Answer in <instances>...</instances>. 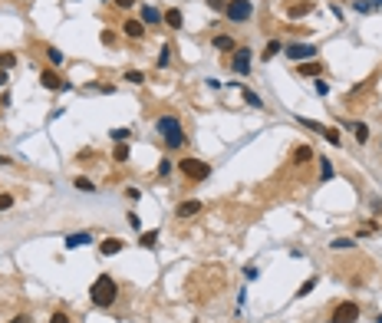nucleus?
Wrapping results in <instances>:
<instances>
[{
    "mask_svg": "<svg viewBox=\"0 0 382 323\" xmlns=\"http://www.w3.org/2000/svg\"><path fill=\"white\" fill-rule=\"evenodd\" d=\"M296 73H300V76H323V66H320L316 60H306V63L296 66Z\"/></svg>",
    "mask_w": 382,
    "mask_h": 323,
    "instance_id": "nucleus-15",
    "label": "nucleus"
},
{
    "mask_svg": "<svg viewBox=\"0 0 382 323\" xmlns=\"http://www.w3.org/2000/svg\"><path fill=\"white\" fill-rule=\"evenodd\" d=\"M10 83V76H7V70H0V86H7Z\"/></svg>",
    "mask_w": 382,
    "mask_h": 323,
    "instance_id": "nucleus-45",
    "label": "nucleus"
},
{
    "mask_svg": "<svg viewBox=\"0 0 382 323\" xmlns=\"http://www.w3.org/2000/svg\"><path fill=\"white\" fill-rule=\"evenodd\" d=\"M122 30H126L128 40H142L145 37V24H142V20H126V27H122Z\"/></svg>",
    "mask_w": 382,
    "mask_h": 323,
    "instance_id": "nucleus-12",
    "label": "nucleus"
},
{
    "mask_svg": "<svg viewBox=\"0 0 382 323\" xmlns=\"http://www.w3.org/2000/svg\"><path fill=\"white\" fill-rule=\"evenodd\" d=\"M7 323H33V320H30V316H26V313H16L14 320H7Z\"/></svg>",
    "mask_w": 382,
    "mask_h": 323,
    "instance_id": "nucleus-44",
    "label": "nucleus"
},
{
    "mask_svg": "<svg viewBox=\"0 0 382 323\" xmlns=\"http://www.w3.org/2000/svg\"><path fill=\"white\" fill-rule=\"evenodd\" d=\"M72 185H76V188H80V191H86V195H92V191H96V185H92V181H89V178H76V181H72Z\"/></svg>",
    "mask_w": 382,
    "mask_h": 323,
    "instance_id": "nucleus-30",
    "label": "nucleus"
},
{
    "mask_svg": "<svg viewBox=\"0 0 382 323\" xmlns=\"http://www.w3.org/2000/svg\"><path fill=\"white\" fill-rule=\"evenodd\" d=\"M376 323H382V316H376Z\"/></svg>",
    "mask_w": 382,
    "mask_h": 323,
    "instance_id": "nucleus-48",
    "label": "nucleus"
},
{
    "mask_svg": "<svg viewBox=\"0 0 382 323\" xmlns=\"http://www.w3.org/2000/svg\"><path fill=\"white\" fill-rule=\"evenodd\" d=\"M280 50H284V47H280V40H267V47H264V60L270 63V60L280 53Z\"/></svg>",
    "mask_w": 382,
    "mask_h": 323,
    "instance_id": "nucleus-22",
    "label": "nucleus"
},
{
    "mask_svg": "<svg viewBox=\"0 0 382 323\" xmlns=\"http://www.w3.org/2000/svg\"><path fill=\"white\" fill-rule=\"evenodd\" d=\"M323 135H326V142H330V145H342V132H340V129H333V126H330Z\"/></svg>",
    "mask_w": 382,
    "mask_h": 323,
    "instance_id": "nucleus-26",
    "label": "nucleus"
},
{
    "mask_svg": "<svg viewBox=\"0 0 382 323\" xmlns=\"http://www.w3.org/2000/svg\"><path fill=\"white\" fill-rule=\"evenodd\" d=\"M116 7H122V10H132V7H136V0H116Z\"/></svg>",
    "mask_w": 382,
    "mask_h": 323,
    "instance_id": "nucleus-42",
    "label": "nucleus"
},
{
    "mask_svg": "<svg viewBox=\"0 0 382 323\" xmlns=\"http://www.w3.org/2000/svg\"><path fill=\"white\" fill-rule=\"evenodd\" d=\"M142 20H145V24H152V27H158L162 24V14L152 7V4H142Z\"/></svg>",
    "mask_w": 382,
    "mask_h": 323,
    "instance_id": "nucleus-17",
    "label": "nucleus"
},
{
    "mask_svg": "<svg viewBox=\"0 0 382 323\" xmlns=\"http://www.w3.org/2000/svg\"><path fill=\"white\" fill-rule=\"evenodd\" d=\"M165 24L172 27V30H182V24H184V14L178 7H168L165 10Z\"/></svg>",
    "mask_w": 382,
    "mask_h": 323,
    "instance_id": "nucleus-13",
    "label": "nucleus"
},
{
    "mask_svg": "<svg viewBox=\"0 0 382 323\" xmlns=\"http://www.w3.org/2000/svg\"><path fill=\"white\" fill-rule=\"evenodd\" d=\"M116 297H119V284H116V280H112L109 274H99L92 280V287H89V300H92L96 307H112V303H116Z\"/></svg>",
    "mask_w": 382,
    "mask_h": 323,
    "instance_id": "nucleus-1",
    "label": "nucleus"
},
{
    "mask_svg": "<svg viewBox=\"0 0 382 323\" xmlns=\"http://www.w3.org/2000/svg\"><path fill=\"white\" fill-rule=\"evenodd\" d=\"M333 175H336L333 162H330V158H320V181H330Z\"/></svg>",
    "mask_w": 382,
    "mask_h": 323,
    "instance_id": "nucleus-20",
    "label": "nucleus"
},
{
    "mask_svg": "<svg viewBox=\"0 0 382 323\" xmlns=\"http://www.w3.org/2000/svg\"><path fill=\"white\" fill-rule=\"evenodd\" d=\"M214 50H221V53H234L238 43H234L231 37H214Z\"/></svg>",
    "mask_w": 382,
    "mask_h": 323,
    "instance_id": "nucleus-19",
    "label": "nucleus"
},
{
    "mask_svg": "<svg viewBox=\"0 0 382 323\" xmlns=\"http://www.w3.org/2000/svg\"><path fill=\"white\" fill-rule=\"evenodd\" d=\"M50 323H70V313H63V310H56V313L50 316Z\"/></svg>",
    "mask_w": 382,
    "mask_h": 323,
    "instance_id": "nucleus-37",
    "label": "nucleus"
},
{
    "mask_svg": "<svg viewBox=\"0 0 382 323\" xmlns=\"http://www.w3.org/2000/svg\"><path fill=\"white\" fill-rule=\"evenodd\" d=\"M40 83L50 89V93H56V89H63V93H66V89H72L70 83H63V79H60V73H56V70H43L40 73Z\"/></svg>",
    "mask_w": 382,
    "mask_h": 323,
    "instance_id": "nucleus-8",
    "label": "nucleus"
},
{
    "mask_svg": "<svg viewBox=\"0 0 382 323\" xmlns=\"http://www.w3.org/2000/svg\"><path fill=\"white\" fill-rule=\"evenodd\" d=\"M204 4H208L211 10H224V7H228V0H204Z\"/></svg>",
    "mask_w": 382,
    "mask_h": 323,
    "instance_id": "nucleus-39",
    "label": "nucleus"
},
{
    "mask_svg": "<svg viewBox=\"0 0 382 323\" xmlns=\"http://www.w3.org/2000/svg\"><path fill=\"white\" fill-rule=\"evenodd\" d=\"M122 247H126V244H122L119 237H106L102 244H99V254H102V257H112V254H119Z\"/></svg>",
    "mask_w": 382,
    "mask_h": 323,
    "instance_id": "nucleus-11",
    "label": "nucleus"
},
{
    "mask_svg": "<svg viewBox=\"0 0 382 323\" xmlns=\"http://www.w3.org/2000/svg\"><path fill=\"white\" fill-rule=\"evenodd\" d=\"M352 135H356L359 145H366L369 142V126H366V122H352Z\"/></svg>",
    "mask_w": 382,
    "mask_h": 323,
    "instance_id": "nucleus-18",
    "label": "nucleus"
},
{
    "mask_svg": "<svg viewBox=\"0 0 382 323\" xmlns=\"http://www.w3.org/2000/svg\"><path fill=\"white\" fill-rule=\"evenodd\" d=\"M316 93H320V96H330V83H326L323 76H316Z\"/></svg>",
    "mask_w": 382,
    "mask_h": 323,
    "instance_id": "nucleus-36",
    "label": "nucleus"
},
{
    "mask_svg": "<svg viewBox=\"0 0 382 323\" xmlns=\"http://www.w3.org/2000/svg\"><path fill=\"white\" fill-rule=\"evenodd\" d=\"M46 60H50V66H63V53L56 47H46Z\"/></svg>",
    "mask_w": 382,
    "mask_h": 323,
    "instance_id": "nucleus-25",
    "label": "nucleus"
},
{
    "mask_svg": "<svg viewBox=\"0 0 382 323\" xmlns=\"http://www.w3.org/2000/svg\"><path fill=\"white\" fill-rule=\"evenodd\" d=\"M155 241H158V231H145V234L138 237V244H142V247H155Z\"/></svg>",
    "mask_w": 382,
    "mask_h": 323,
    "instance_id": "nucleus-27",
    "label": "nucleus"
},
{
    "mask_svg": "<svg viewBox=\"0 0 382 323\" xmlns=\"http://www.w3.org/2000/svg\"><path fill=\"white\" fill-rule=\"evenodd\" d=\"M313 287H316V277H306L300 284V290H296V297H306V293H313Z\"/></svg>",
    "mask_w": 382,
    "mask_h": 323,
    "instance_id": "nucleus-28",
    "label": "nucleus"
},
{
    "mask_svg": "<svg viewBox=\"0 0 382 323\" xmlns=\"http://www.w3.org/2000/svg\"><path fill=\"white\" fill-rule=\"evenodd\" d=\"M250 56H254V53H250V50H247V47H238V50H234L231 70L238 73V76H247V73H250Z\"/></svg>",
    "mask_w": 382,
    "mask_h": 323,
    "instance_id": "nucleus-7",
    "label": "nucleus"
},
{
    "mask_svg": "<svg viewBox=\"0 0 382 323\" xmlns=\"http://www.w3.org/2000/svg\"><path fill=\"white\" fill-rule=\"evenodd\" d=\"M369 4H372V7H379V4H382V0H369Z\"/></svg>",
    "mask_w": 382,
    "mask_h": 323,
    "instance_id": "nucleus-47",
    "label": "nucleus"
},
{
    "mask_svg": "<svg viewBox=\"0 0 382 323\" xmlns=\"http://www.w3.org/2000/svg\"><path fill=\"white\" fill-rule=\"evenodd\" d=\"M316 53L320 50L313 47V43H290V47H286V56H290L294 63H306V60H313Z\"/></svg>",
    "mask_w": 382,
    "mask_h": 323,
    "instance_id": "nucleus-6",
    "label": "nucleus"
},
{
    "mask_svg": "<svg viewBox=\"0 0 382 323\" xmlns=\"http://www.w3.org/2000/svg\"><path fill=\"white\" fill-rule=\"evenodd\" d=\"M155 66H158V70H168V66H172V47H162V50H158V60H155Z\"/></svg>",
    "mask_w": 382,
    "mask_h": 323,
    "instance_id": "nucleus-21",
    "label": "nucleus"
},
{
    "mask_svg": "<svg viewBox=\"0 0 382 323\" xmlns=\"http://www.w3.org/2000/svg\"><path fill=\"white\" fill-rule=\"evenodd\" d=\"M126 83H132V86H142V83H145V73H142V70H128V73H126Z\"/></svg>",
    "mask_w": 382,
    "mask_h": 323,
    "instance_id": "nucleus-24",
    "label": "nucleus"
},
{
    "mask_svg": "<svg viewBox=\"0 0 382 323\" xmlns=\"http://www.w3.org/2000/svg\"><path fill=\"white\" fill-rule=\"evenodd\" d=\"M306 14H313L310 0H290V4H286V17H290V20H303Z\"/></svg>",
    "mask_w": 382,
    "mask_h": 323,
    "instance_id": "nucleus-9",
    "label": "nucleus"
},
{
    "mask_svg": "<svg viewBox=\"0 0 382 323\" xmlns=\"http://www.w3.org/2000/svg\"><path fill=\"white\" fill-rule=\"evenodd\" d=\"M158 175H162V178L172 175V158H162V162H158Z\"/></svg>",
    "mask_w": 382,
    "mask_h": 323,
    "instance_id": "nucleus-35",
    "label": "nucleus"
},
{
    "mask_svg": "<svg viewBox=\"0 0 382 323\" xmlns=\"http://www.w3.org/2000/svg\"><path fill=\"white\" fill-rule=\"evenodd\" d=\"M155 129H158V135L165 139V149H182L184 145V129H182V122H178V116H158Z\"/></svg>",
    "mask_w": 382,
    "mask_h": 323,
    "instance_id": "nucleus-2",
    "label": "nucleus"
},
{
    "mask_svg": "<svg viewBox=\"0 0 382 323\" xmlns=\"http://www.w3.org/2000/svg\"><path fill=\"white\" fill-rule=\"evenodd\" d=\"M128 224H132V228L138 231V228H142V218H138V214H128Z\"/></svg>",
    "mask_w": 382,
    "mask_h": 323,
    "instance_id": "nucleus-43",
    "label": "nucleus"
},
{
    "mask_svg": "<svg viewBox=\"0 0 382 323\" xmlns=\"http://www.w3.org/2000/svg\"><path fill=\"white\" fill-rule=\"evenodd\" d=\"M201 211V201H194V198H191V201H182V205H178V218H194V214Z\"/></svg>",
    "mask_w": 382,
    "mask_h": 323,
    "instance_id": "nucleus-14",
    "label": "nucleus"
},
{
    "mask_svg": "<svg viewBox=\"0 0 382 323\" xmlns=\"http://www.w3.org/2000/svg\"><path fill=\"white\" fill-rule=\"evenodd\" d=\"M138 195H142L138 188H126V198H128V201H138Z\"/></svg>",
    "mask_w": 382,
    "mask_h": 323,
    "instance_id": "nucleus-41",
    "label": "nucleus"
},
{
    "mask_svg": "<svg viewBox=\"0 0 382 323\" xmlns=\"http://www.w3.org/2000/svg\"><path fill=\"white\" fill-rule=\"evenodd\" d=\"M126 158H128V145H126V142H122V145H119V149H116V162H126Z\"/></svg>",
    "mask_w": 382,
    "mask_h": 323,
    "instance_id": "nucleus-38",
    "label": "nucleus"
},
{
    "mask_svg": "<svg viewBox=\"0 0 382 323\" xmlns=\"http://www.w3.org/2000/svg\"><path fill=\"white\" fill-rule=\"evenodd\" d=\"M296 122H300L303 129H310V132H326V129H323V122H316V119H303V116H300Z\"/></svg>",
    "mask_w": 382,
    "mask_h": 323,
    "instance_id": "nucleus-23",
    "label": "nucleus"
},
{
    "mask_svg": "<svg viewBox=\"0 0 382 323\" xmlns=\"http://www.w3.org/2000/svg\"><path fill=\"white\" fill-rule=\"evenodd\" d=\"M356 10H359V14H369V10H372V4H369V0H359Z\"/></svg>",
    "mask_w": 382,
    "mask_h": 323,
    "instance_id": "nucleus-40",
    "label": "nucleus"
},
{
    "mask_svg": "<svg viewBox=\"0 0 382 323\" xmlns=\"http://www.w3.org/2000/svg\"><path fill=\"white\" fill-rule=\"evenodd\" d=\"M89 241H92V234H89V231H76V234L66 237V251H76V247L89 244Z\"/></svg>",
    "mask_w": 382,
    "mask_h": 323,
    "instance_id": "nucleus-10",
    "label": "nucleus"
},
{
    "mask_svg": "<svg viewBox=\"0 0 382 323\" xmlns=\"http://www.w3.org/2000/svg\"><path fill=\"white\" fill-rule=\"evenodd\" d=\"M352 244H356V241H350V237H336L330 247H333V251H342V247H352Z\"/></svg>",
    "mask_w": 382,
    "mask_h": 323,
    "instance_id": "nucleus-34",
    "label": "nucleus"
},
{
    "mask_svg": "<svg viewBox=\"0 0 382 323\" xmlns=\"http://www.w3.org/2000/svg\"><path fill=\"white\" fill-rule=\"evenodd\" d=\"M178 168H182V175L184 178H191V181H204L208 175H211V165H208V162H201V158H182V162H178Z\"/></svg>",
    "mask_w": 382,
    "mask_h": 323,
    "instance_id": "nucleus-4",
    "label": "nucleus"
},
{
    "mask_svg": "<svg viewBox=\"0 0 382 323\" xmlns=\"http://www.w3.org/2000/svg\"><path fill=\"white\" fill-rule=\"evenodd\" d=\"M244 99H247L250 106H254V109H260V106H264V103H260V96H257L254 89H244Z\"/></svg>",
    "mask_w": 382,
    "mask_h": 323,
    "instance_id": "nucleus-31",
    "label": "nucleus"
},
{
    "mask_svg": "<svg viewBox=\"0 0 382 323\" xmlns=\"http://www.w3.org/2000/svg\"><path fill=\"white\" fill-rule=\"evenodd\" d=\"M310 158H313V149H310V145H296V149H294V165H306Z\"/></svg>",
    "mask_w": 382,
    "mask_h": 323,
    "instance_id": "nucleus-16",
    "label": "nucleus"
},
{
    "mask_svg": "<svg viewBox=\"0 0 382 323\" xmlns=\"http://www.w3.org/2000/svg\"><path fill=\"white\" fill-rule=\"evenodd\" d=\"M0 165H10V158H7V155H0Z\"/></svg>",
    "mask_w": 382,
    "mask_h": 323,
    "instance_id": "nucleus-46",
    "label": "nucleus"
},
{
    "mask_svg": "<svg viewBox=\"0 0 382 323\" xmlns=\"http://www.w3.org/2000/svg\"><path fill=\"white\" fill-rule=\"evenodd\" d=\"M356 320H359V303H352V300H342V303H336L333 320H330V323H356Z\"/></svg>",
    "mask_w": 382,
    "mask_h": 323,
    "instance_id": "nucleus-5",
    "label": "nucleus"
},
{
    "mask_svg": "<svg viewBox=\"0 0 382 323\" xmlns=\"http://www.w3.org/2000/svg\"><path fill=\"white\" fill-rule=\"evenodd\" d=\"M224 17H228L231 24H247V20L254 17V4H250V0H228Z\"/></svg>",
    "mask_w": 382,
    "mask_h": 323,
    "instance_id": "nucleus-3",
    "label": "nucleus"
},
{
    "mask_svg": "<svg viewBox=\"0 0 382 323\" xmlns=\"http://www.w3.org/2000/svg\"><path fill=\"white\" fill-rule=\"evenodd\" d=\"M128 135H132V132H128V129H112V142H126V139H128Z\"/></svg>",
    "mask_w": 382,
    "mask_h": 323,
    "instance_id": "nucleus-33",
    "label": "nucleus"
},
{
    "mask_svg": "<svg viewBox=\"0 0 382 323\" xmlns=\"http://www.w3.org/2000/svg\"><path fill=\"white\" fill-rule=\"evenodd\" d=\"M16 66V56L14 53H0V70H14Z\"/></svg>",
    "mask_w": 382,
    "mask_h": 323,
    "instance_id": "nucleus-29",
    "label": "nucleus"
},
{
    "mask_svg": "<svg viewBox=\"0 0 382 323\" xmlns=\"http://www.w3.org/2000/svg\"><path fill=\"white\" fill-rule=\"evenodd\" d=\"M10 208H14V195L0 191V211H10Z\"/></svg>",
    "mask_w": 382,
    "mask_h": 323,
    "instance_id": "nucleus-32",
    "label": "nucleus"
}]
</instances>
